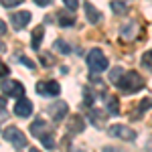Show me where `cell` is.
I'll list each match as a JSON object with an SVG mask.
<instances>
[{
    "instance_id": "3957f363",
    "label": "cell",
    "mask_w": 152,
    "mask_h": 152,
    "mask_svg": "<svg viewBox=\"0 0 152 152\" xmlns=\"http://www.w3.org/2000/svg\"><path fill=\"white\" fill-rule=\"evenodd\" d=\"M87 67L94 71V73H99V71H105L107 69V57L99 49H91L87 53Z\"/></svg>"
},
{
    "instance_id": "52a82bcc",
    "label": "cell",
    "mask_w": 152,
    "mask_h": 152,
    "mask_svg": "<svg viewBox=\"0 0 152 152\" xmlns=\"http://www.w3.org/2000/svg\"><path fill=\"white\" fill-rule=\"evenodd\" d=\"M2 91H4L6 95H12V97H20V95L24 94V85L20 81L10 79V81H4V83H2Z\"/></svg>"
},
{
    "instance_id": "d4e9b609",
    "label": "cell",
    "mask_w": 152,
    "mask_h": 152,
    "mask_svg": "<svg viewBox=\"0 0 152 152\" xmlns=\"http://www.w3.org/2000/svg\"><path fill=\"white\" fill-rule=\"evenodd\" d=\"M152 105V99H142V104H140V112H144V110H148Z\"/></svg>"
},
{
    "instance_id": "8992f818",
    "label": "cell",
    "mask_w": 152,
    "mask_h": 152,
    "mask_svg": "<svg viewBox=\"0 0 152 152\" xmlns=\"http://www.w3.org/2000/svg\"><path fill=\"white\" fill-rule=\"evenodd\" d=\"M37 94L41 95H59L61 87L57 81H39L37 83Z\"/></svg>"
},
{
    "instance_id": "9c48e42d",
    "label": "cell",
    "mask_w": 152,
    "mask_h": 152,
    "mask_svg": "<svg viewBox=\"0 0 152 152\" xmlns=\"http://www.w3.org/2000/svg\"><path fill=\"white\" fill-rule=\"evenodd\" d=\"M14 114L18 118H28L33 114V104H31L26 97H20V99L16 102V105H14Z\"/></svg>"
},
{
    "instance_id": "cb8c5ba5",
    "label": "cell",
    "mask_w": 152,
    "mask_h": 152,
    "mask_svg": "<svg viewBox=\"0 0 152 152\" xmlns=\"http://www.w3.org/2000/svg\"><path fill=\"white\" fill-rule=\"evenodd\" d=\"M63 4H65V6H67V8H69V10H75V8H77V4H79V2H77V0H63Z\"/></svg>"
},
{
    "instance_id": "8fae6325",
    "label": "cell",
    "mask_w": 152,
    "mask_h": 152,
    "mask_svg": "<svg viewBox=\"0 0 152 152\" xmlns=\"http://www.w3.org/2000/svg\"><path fill=\"white\" fill-rule=\"evenodd\" d=\"M85 16H87V20H89V23H94V24L102 20V12L97 10L91 2H85Z\"/></svg>"
},
{
    "instance_id": "83f0119b",
    "label": "cell",
    "mask_w": 152,
    "mask_h": 152,
    "mask_svg": "<svg viewBox=\"0 0 152 152\" xmlns=\"http://www.w3.org/2000/svg\"><path fill=\"white\" fill-rule=\"evenodd\" d=\"M35 2L39 4V6H49V4H51L53 0H35Z\"/></svg>"
},
{
    "instance_id": "5b68a950",
    "label": "cell",
    "mask_w": 152,
    "mask_h": 152,
    "mask_svg": "<svg viewBox=\"0 0 152 152\" xmlns=\"http://www.w3.org/2000/svg\"><path fill=\"white\" fill-rule=\"evenodd\" d=\"M110 136H114V138H122V140L126 142H132L136 138V132L128 126H124V124H114V126H110Z\"/></svg>"
},
{
    "instance_id": "f546056e",
    "label": "cell",
    "mask_w": 152,
    "mask_h": 152,
    "mask_svg": "<svg viewBox=\"0 0 152 152\" xmlns=\"http://www.w3.org/2000/svg\"><path fill=\"white\" fill-rule=\"evenodd\" d=\"M2 49H4V43H2V41H0V51H2Z\"/></svg>"
},
{
    "instance_id": "7c38bea8",
    "label": "cell",
    "mask_w": 152,
    "mask_h": 152,
    "mask_svg": "<svg viewBox=\"0 0 152 152\" xmlns=\"http://www.w3.org/2000/svg\"><path fill=\"white\" fill-rule=\"evenodd\" d=\"M89 122L94 124L95 128H102V126H104V122H105L104 110H91V112H89Z\"/></svg>"
},
{
    "instance_id": "4fadbf2b",
    "label": "cell",
    "mask_w": 152,
    "mask_h": 152,
    "mask_svg": "<svg viewBox=\"0 0 152 152\" xmlns=\"http://www.w3.org/2000/svg\"><path fill=\"white\" fill-rule=\"evenodd\" d=\"M43 35H45V28H43V26H37L35 31H33V41H31V45H33L35 51H39L41 43H43Z\"/></svg>"
},
{
    "instance_id": "484cf974",
    "label": "cell",
    "mask_w": 152,
    "mask_h": 152,
    "mask_svg": "<svg viewBox=\"0 0 152 152\" xmlns=\"http://www.w3.org/2000/svg\"><path fill=\"white\" fill-rule=\"evenodd\" d=\"M4 75H8V67L4 63H0V77H4Z\"/></svg>"
},
{
    "instance_id": "44dd1931",
    "label": "cell",
    "mask_w": 152,
    "mask_h": 152,
    "mask_svg": "<svg viewBox=\"0 0 152 152\" xmlns=\"http://www.w3.org/2000/svg\"><path fill=\"white\" fill-rule=\"evenodd\" d=\"M122 73H124V71H122V67H114V69L110 71V79H112V81L116 83L118 79L122 77Z\"/></svg>"
},
{
    "instance_id": "d6986e66",
    "label": "cell",
    "mask_w": 152,
    "mask_h": 152,
    "mask_svg": "<svg viewBox=\"0 0 152 152\" xmlns=\"http://www.w3.org/2000/svg\"><path fill=\"white\" fill-rule=\"evenodd\" d=\"M107 110L110 114H120V104H118V97H107Z\"/></svg>"
},
{
    "instance_id": "30bf717a",
    "label": "cell",
    "mask_w": 152,
    "mask_h": 152,
    "mask_svg": "<svg viewBox=\"0 0 152 152\" xmlns=\"http://www.w3.org/2000/svg\"><path fill=\"white\" fill-rule=\"evenodd\" d=\"M49 112H51V116L55 122H61L63 118L67 116V104L65 102H57V105H51L49 107Z\"/></svg>"
},
{
    "instance_id": "2e32d148",
    "label": "cell",
    "mask_w": 152,
    "mask_h": 152,
    "mask_svg": "<svg viewBox=\"0 0 152 152\" xmlns=\"http://www.w3.org/2000/svg\"><path fill=\"white\" fill-rule=\"evenodd\" d=\"M57 18H59V24L61 26H71V24L75 23V18L71 14H67V12H57Z\"/></svg>"
},
{
    "instance_id": "6da1fadb",
    "label": "cell",
    "mask_w": 152,
    "mask_h": 152,
    "mask_svg": "<svg viewBox=\"0 0 152 152\" xmlns=\"http://www.w3.org/2000/svg\"><path fill=\"white\" fill-rule=\"evenodd\" d=\"M116 87L124 94H134V91H140L144 87V79L136 71H128V73H122V77L116 81Z\"/></svg>"
},
{
    "instance_id": "4316f807",
    "label": "cell",
    "mask_w": 152,
    "mask_h": 152,
    "mask_svg": "<svg viewBox=\"0 0 152 152\" xmlns=\"http://www.w3.org/2000/svg\"><path fill=\"white\" fill-rule=\"evenodd\" d=\"M0 35H6V23L0 18Z\"/></svg>"
},
{
    "instance_id": "ba28073f",
    "label": "cell",
    "mask_w": 152,
    "mask_h": 152,
    "mask_svg": "<svg viewBox=\"0 0 152 152\" xmlns=\"http://www.w3.org/2000/svg\"><path fill=\"white\" fill-rule=\"evenodd\" d=\"M10 20H12V28L20 31V28H24V26L28 24V20H31V12H28V10L14 12V14L10 16Z\"/></svg>"
},
{
    "instance_id": "ffe728a7",
    "label": "cell",
    "mask_w": 152,
    "mask_h": 152,
    "mask_svg": "<svg viewBox=\"0 0 152 152\" xmlns=\"http://www.w3.org/2000/svg\"><path fill=\"white\" fill-rule=\"evenodd\" d=\"M142 65L148 71H152V51H146V53L142 55Z\"/></svg>"
},
{
    "instance_id": "ac0fdd59",
    "label": "cell",
    "mask_w": 152,
    "mask_h": 152,
    "mask_svg": "<svg viewBox=\"0 0 152 152\" xmlns=\"http://www.w3.org/2000/svg\"><path fill=\"white\" fill-rule=\"evenodd\" d=\"M134 31H136V23L132 20V23H128L124 28H122V37H124L126 41H130V39L134 37Z\"/></svg>"
},
{
    "instance_id": "5bb4252c",
    "label": "cell",
    "mask_w": 152,
    "mask_h": 152,
    "mask_svg": "<svg viewBox=\"0 0 152 152\" xmlns=\"http://www.w3.org/2000/svg\"><path fill=\"white\" fill-rule=\"evenodd\" d=\"M83 128H85L83 118L81 116H71V120H69V130L71 132H81Z\"/></svg>"
},
{
    "instance_id": "e0dca14e",
    "label": "cell",
    "mask_w": 152,
    "mask_h": 152,
    "mask_svg": "<svg viewBox=\"0 0 152 152\" xmlns=\"http://www.w3.org/2000/svg\"><path fill=\"white\" fill-rule=\"evenodd\" d=\"M53 49H57L59 53H63V55H69V53H71V47L63 41V39H57V41H55V45H53Z\"/></svg>"
},
{
    "instance_id": "603a6c76",
    "label": "cell",
    "mask_w": 152,
    "mask_h": 152,
    "mask_svg": "<svg viewBox=\"0 0 152 152\" xmlns=\"http://www.w3.org/2000/svg\"><path fill=\"white\" fill-rule=\"evenodd\" d=\"M18 61H20L23 65H26L28 69H35V63H33V61H31L28 57H24V55H20V57H18Z\"/></svg>"
},
{
    "instance_id": "9a60e30c",
    "label": "cell",
    "mask_w": 152,
    "mask_h": 152,
    "mask_svg": "<svg viewBox=\"0 0 152 152\" xmlns=\"http://www.w3.org/2000/svg\"><path fill=\"white\" fill-rule=\"evenodd\" d=\"M110 4H112V10L116 12V14H126V12H128L126 2H122V0H112Z\"/></svg>"
},
{
    "instance_id": "277c9868",
    "label": "cell",
    "mask_w": 152,
    "mask_h": 152,
    "mask_svg": "<svg viewBox=\"0 0 152 152\" xmlns=\"http://www.w3.org/2000/svg\"><path fill=\"white\" fill-rule=\"evenodd\" d=\"M4 140H8L14 146V148H18V150H23V148H26V138H24V134L20 132V130L16 128V126H8V128L4 130Z\"/></svg>"
},
{
    "instance_id": "f1b7e54d",
    "label": "cell",
    "mask_w": 152,
    "mask_h": 152,
    "mask_svg": "<svg viewBox=\"0 0 152 152\" xmlns=\"http://www.w3.org/2000/svg\"><path fill=\"white\" fill-rule=\"evenodd\" d=\"M4 110H6V102L0 97V112H4Z\"/></svg>"
},
{
    "instance_id": "7a4b0ae2",
    "label": "cell",
    "mask_w": 152,
    "mask_h": 152,
    "mask_svg": "<svg viewBox=\"0 0 152 152\" xmlns=\"http://www.w3.org/2000/svg\"><path fill=\"white\" fill-rule=\"evenodd\" d=\"M31 132H33L35 138H39V140L43 142L45 148H53L55 146V134L51 130H47V122L45 120H35L31 124Z\"/></svg>"
},
{
    "instance_id": "7402d4cb",
    "label": "cell",
    "mask_w": 152,
    "mask_h": 152,
    "mask_svg": "<svg viewBox=\"0 0 152 152\" xmlns=\"http://www.w3.org/2000/svg\"><path fill=\"white\" fill-rule=\"evenodd\" d=\"M2 2V6L4 8H12V6H18V4H23L24 0H0Z\"/></svg>"
}]
</instances>
